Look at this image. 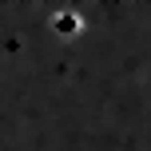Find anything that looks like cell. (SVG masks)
Here are the masks:
<instances>
[{"label": "cell", "instance_id": "cell-1", "mask_svg": "<svg viewBox=\"0 0 151 151\" xmlns=\"http://www.w3.org/2000/svg\"><path fill=\"white\" fill-rule=\"evenodd\" d=\"M76 24H80V20H76V16H60V20H52V28H68V32H72Z\"/></svg>", "mask_w": 151, "mask_h": 151}]
</instances>
